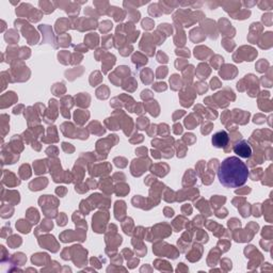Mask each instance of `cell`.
Here are the masks:
<instances>
[{
  "label": "cell",
  "instance_id": "cell-35",
  "mask_svg": "<svg viewBox=\"0 0 273 273\" xmlns=\"http://www.w3.org/2000/svg\"><path fill=\"white\" fill-rule=\"evenodd\" d=\"M164 215L166 218H171L174 215V210L172 209V208L170 207H165L164 208Z\"/></svg>",
  "mask_w": 273,
  "mask_h": 273
},
{
  "label": "cell",
  "instance_id": "cell-28",
  "mask_svg": "<svg viewBox=\"0 0 273 273\" xmlns=\"http://www.w3.org/2000/svg\"><path fill=\"white\" fill-rule=\"evenodd\" d=\"M57 222H58V224L60 226H63L66 224V215L62 212V214H60V217H58V219H57Z\"/></svg>",
  "mask_w": 273,
  "mask_h": 273
},
{
  "label": "cell",
  "instance_id": "cell-5",
  "mask_svg": "<svg viewBox=\"0 0 273 273\" xmlns=\"http://www.w3.org/2000/svg\"><path fill=\"white\" fill-rule=\"evenodd\" d=\"M47 178H38L35 180L31 181L29 188L31 191H38L41 189H44V187L47 186Z\"/></svg>",
  "mask_w": 273,
  "mask_h": 273
},
{
  "label": "cell",
  "instance_id": "cell-26",
  "mask_svg": "<svg viewBox=\"0 0 273 273\" xmlns=\"http://www.w3.org/2000/svg\"><path fill=\"white\" fill-rule=\"evenodd\" d=\"M195 137H194V134H186L184 136V141L187 143V144H193L194 142H195Z\"/></svg>",
  "mask_w": 273,
  "mask_h": 273
},
{
  "label": "cell",
  "instance_id": "cell-11",
  "mask_svg": "<svg viewBox=\"0 0 273 273\" xmlns=\"http://www.w3.org/2000/svg\"><path fill=\"white\" fill-rule=\"evenodd\" d=\"M16 228L19 232L24 233V234H27L30 232V228H31V225L28 224L27 221L25 220H19L18 222H16Z\"/></svg>",
  "mask_w": 273,
  "mask_h": 273
},
{
  "label": "cell",
  "instance_id": "cell-9",
  "mask_svg": "<svg viewBox=\"0 0 273 273\" xmlns=\"http://www.w3.org/2000/svg\"><path fill=\"white\" fill-rule=\"evenodd\" d=\"M210 74V69L207 64H200L197 68V75L200 79H206L208 75Z\"/></svg>",
  "mask_w": 273,
  "mask_h": 273
},
{
  "label": "cell",
  "instance_id": "cell-2",
  "mask_svg": "<svg viewBox=\"0 0 273 273\" xmlns=\"http://www.w3.org/2000/svg\"><path fill=\"white\" fill-rule=\"evenodd\" d=\"M233 149L241 158H251L252 156V149L250 146V143L245 140L236 142L233 146Z\"/></svg>",
  "mask_w": 273,
  "mask_h": 273
},
{
  "label": "cell",
  "instance_id": "cell-12",
  "mask_svg": "<svg viewBox=\"0 0 273 273\" xmlns=\"http://www.w3.org/2000/svg\"><path fill=\"white\" fill-rule=\"evenodd\" d=\"M199 123L200 121H196V119H193V114H190L188 118L185 119V125H186L188 129H193Z\"/></svg>",
  "mask_w": 273,
  "mask_h": 273
},
{
  "label": "cell",
  "instance_id": "cell-30",
  "mask_svg": "<svg viewBox=\"0 0 273 273\" xmlns=\"http://www.w3.org/2000/svg\"><path fill=\"white\" fill-rule=\"evenodd\" d=\"M215 62H211V64H212V66L215 67V69H218L219 68V65H218V63L219 64H222L223 63V58H221L220 56H215Z\"/></svg>",
  "mask_w": 273,
  "mask_h": 273
},
{
  "label": "cell",
  "instance_id": "cell-15",
  "mask_svg": "<svg viewBox=\"0 0 273 273\" xmlns=\"http://www.w3.org/2000/svg\"><path fill=\"white\" fill-rule=\"evenodd\" d=\"M176 149H177V156L178 157H180V158H183V157H185V156H186V153H187V147L185 146V145L183 144V142L181 141H177L176 142Z\"/></svg>",
  "mask_w": 273,
  "mask_h": 273
},
{
  "label": "cell",
  "instance_id": "cell-13",
  "mask_svg": "<svg viewBox=\"0 0 273 273\" xmlns=\"http://www.w3.org/2000/svg\"><path fill=\"white\" fill-rule=\"evenodd\" d=\"M30 166L28 165V164H24V165H22L20 166V169H19V175L22 176V178L23 179H25V178H29L30 177V175H31V172H30Z\"/></svg>",
  "mask_w": 273,
  "mask_h": 273
},
{
  "label": "cell",
  "instance_id": "cell-1",
  "mask_svg": "<svg viewBox=\"0 0 273 273\" xmlns=\"http://www.w3.org/2000/svg\"><path fill=\"white\" fill-rule=\"evenodd\" d=\"M250 175L248 166L238 157H228L218 169V177L225 188H238L245 184Z\"/></svg>",
  "mask_w": 273,
  "mask_h": 273
},
{
  "label": "cell",
  "instance_id": "cell-25",
  "mask_svg": "<svg viewBox=\"0 0 273 273\" xmlns=\"http://www.w3.org/2000/svg\"><path fill=\"white\" fill-rule=\"evenodd\" d=\"M142 27L146 30L153 29V27H154V22H153L152 19H149V18H145L142 22Z\"/></svg>",
  "mask_w": 273,
  "mask_h": 273
},
{
  "label": "cell",
  "instance_id": "cell-29",
  "mask_svg": "<svg viewBox=\"0 0 273 273\" xmlns=\"http://www.w3.org/2000/svg\"><path fill=\"white\" fill-rule=\"evenodd\" d=\"M62 149H63L64 150H65L66 153H68V154H71V153L74 152V147L71 146V144H67V143H62Z\"/></svg>",
  "mask_w": 273,
  "mask_h": 273
},
{
  "label": "cell",
  "instance_id": "cell-37",
  "mask_svg": "<svg viewBox=\"0 0 273 273\" xmlns=\"http://www.w3.org/2000/svg\"><path fill=\"white\" fill-rule=\"evenodd\" d=\"M157 59H158V61H159V62H164V63H165V62H168V57H166L163 53H158Z\"/></svg>",
  "mask_w": 273,
  "mask_h": 273
},
{
  "label": "cell",
  "instance_id": "cell-33",
  "mask_svg": "<svg viewBox=\"0 0 273 273\" xmlns=\"http://www.w3.org/2000/svg\"><path fill=\"white\" fill-rule=\"evenodd\" d=\"M173 130H174V134H180L183 132V126L180 124H175L173 127Z\"/></svg>",
  "mask_w": 273,
  "mask_h": 273
},
{
  "label": "cell",
  "instance_id": "cell-19",
  "mask_svg": "<svg viewBox=\"0 0 273 273\" xmlns=\"http://www.w3.org/2000/svg\"><path fill=\"white\" fill-rule=\"evenodd\" d=\"M8 243H9L10 245L14 249V248H16V246H18L20 243H22V239H20V237H18V236H13L12 238L8 239Z\"/></svg>",
  "mask_w": 273,
  "mask_h": 273
},
{
  "label": "cell",
  "instance_id": "cell-27",
  "mask_svg": "<svg viewBox=\"0 0 273 273\" xmlns=\"http://www.w3.org/2000/svg\"><path fill=\"white\" fill-rule=\"evenodd\" d=\"M168 73V68L165 66L163 67H159L157 71V78H164V76Z\"/></svg>",
  "mask_w": 273,
  "mask_h": 273
},
{
  "label": "cell",
  "instance_id": "cell-8",
  "mask_svg": "<svg viewBox=\"0 0 273 273\" xmlns=\"http://www.w3.org/2000/svg\"><path fill=\"white\" fill-rule=\"evenodd\" d=\"M89 115L90 114H89V112H87V111L78 110L75 112V121H76V123H78L79 125H82L85 121H87V119L89 118Z\"/></svg>",
  "mask_w": 273,
  "mask_h": 273
},
{
  "label": "cell",
  "instance_id": "cell-38",
  "mask_svg": "<svg viewBox=\"0 0 273 273\" xmlns=\"http://www.w3.org/2000/svg\"><path fill=\"white\" fill-rule=\"evenodd\" d=\"M206 128V130H204L202 132L203 134H209L210 132V130H211V128H212V124H207V125H204V126H203V128L202 129H205Z\"/></svg>",
  "mask_w": 273,
  "mask_h": 273
},
{
  "label": "cell",
  "instance_id": "cell-4",
  "mask_svg": "<svg viewBox=\"0 0 273 273\" xmlns=\"http://www.w3.org/2000/svg\"><path fill=\"white\" fill-rule=\"evenodd\" d=\"M146 158H142V159H138V160H134L132 161V164H131V173L132 175H136L137 171L138 172V176H140L141 174L146 170V164H149L150 163V160H147L145 162Z\"/></svg>",
  "mask_w": 273,
  "mask_h": 273
},
{
  "label": "cell",
  "instance_id": "cell-14",
  "mask_svg": "<svg viewBox=\"0 0 273 273\" xmlns=\"http://www.w3.org/2000/svg\"><path fill=\"white\" fill-rule=\"evenodd\" d=\"M115 192H116V194L119 196L126 195V194L129 192V186H127V185H118V186H116Z\"/></svg>",
  "mask_w": 273,
  "mask_h": 273
},
{
  "label": "cell",
  "instance_id": "cell-36",
  "mask_svg": "<svg viewBox=\"0 0 273 273\" xmlns=\"http://www.w3.org/2000/svg\"><path fill=\"white\" fill-rule=\"evenodd\" d=\"M181 210H183V212L185 215H191V212H192V208H191V206L190 205H185V206L181 208Z\"/></svg>",
  "mask_w": 273,
  "mask_h": 273
},
{
  "label": "cell",
  "instance_id": "cell-39",
  "mask_svg": "<svg viewBox=\"0 0 273 273\" xmlns=\"http://www.w3.org/2000/svg\"><path fill=\"white\" fill-rule=\"evenodd\" d=\"M259 7H260L261 10H267V6L271 7L272 6V2H259Z\"/></svg>",
  "mask_w": 273,
  "mask_h": 273
},
{
  "label": "cell",
  "instance_id": "cell-21",
  "mask_svg": "<svg viewBox=\"0 0 273 273\" xmlns=\"http://www.w3.org/2000/svg\"><path fill=\"white\" fill-rule=\"evenodd\" d=\"M40 7L45 13H50L53 11V4L51 2H40Z\"/></svg>",
  "mask_w": 273,
  "mask_h": 273
},
{
  "label": "cell",
  "instance_id": "cell-16",
  "mask_svg": "<svg viewBox=\"0 0 273 273\" xmlns=\"http://www.w3.org/2000/svg\"><path fill=\"white\" fill-rule=\"evenodd\" d=\"M100 189L101 190H104L106 192V193H112V184H111V179L109 181H107L105 179V180H101L100 183Z\"/></svg>",
  "mask_w": 273,
  "mask_h": 273
},
{
  "label": "cell",
  "instance_id": "cell-7",
  "mask_svg": "<svg viewBox=\"0 0 273 273\" xmlns=\"http://www.w3.org/2000/svg\"><path fill=\"white\" fill-rule=\"evenodd\" d=\"M165 166H168L166 164H164V163H158V164H155L154 166H152V172L155 173L156 175L158 176H164L165 174H168L169 172V169H164L163 170V168H165Z\"/></svg>",
  "mask_w": 273,
  "mask_h": 273
},
{
  "label": "cell",
  "instance_id": "cell-18",
  "mask_svg": "<svg viewBox=\"0 0 273 273\" xmlns=\"http://www.w3.org/2000/svg\"><path fill=\"white\" fill-rule=\"evenodd\" d=\"M43 162H44L43 160H38V161H35L34 164H33V165H34V171H35L36 174H41V173L46 172V171H45V165L43 164Z\"/></svg>",
  "mask_w": 273,
  "mask_h": 273
},
{
  "label": "cell",
  "instance_id": "cell-17",
  "mask_svg": "<svg viewBox=\"0 0 273 273\" xmlns=\"http://www.w3.org/2000/svg\"><path fill=\"white\" fill-rule=\"evenodd\" d=\"M170 82H171V85H173L172 87L173 90H178V88H180L181 85V80L179 79L178 75H173L170 79Z\"/></svg>",
  "mask_w": 273,
  "mask_h": 273
},
{
  "label": "cell",
  "instance_id": "cell-31",
  "mask_svg": "<svg viewBox=\"0 0 273 273\" xmlns=\"http://www.w3.org/2000/svg\"><path fill=\"white\" fill-rule=\"evenodd\" d=\"M210 84H211V89L212 90H215L218 89V88L221 87V83L219 80L217 79V78H214V79L211 80V82H210Z\"/></svg>",
  "mask_w": 273,
  "mask_h": 273
},
{
  "label": "cell",
  "instance_id": "cell-3",
  "mask_svg": "<svg viewBox=\"0 0 273 273\" xmlns=\"http://www.w3.org/2000/svg\"><path fill=\"white\" fill-rule=\"evenodd\" d=\"M228 140H230V136L225 130H221L215 132L211 139L212 145L217 149H224V147L227 145Z\"/></svg>",
  "mask_w": 273,
  "mask_h": 273
},
{
  "label": "cell",
  "instance_id": "cell-24",
  "mask_svg": "<svg viewBox=\"0 0 273 273\" xmlns=\"http://www.w3.org/2000/svg\"><path fill=\"white\" fill-rule=\"evenodd\" d=\"M149 124V119L146 118H140L137 121V127L138 129H145Z\"/></svg>",
  "mask_w": 273,
  "mask_h": 273
},
{
  "label": "cell",
  "instance_id": "cell-41",
  "mask_svg": "<svg viewBox=\"0 0 273 273\" xmlns=\"http://www.w3.org/2000/svg\"><path fill=\"white\" fill-rule=\"evenodd\" d=\"M185 114V111H183V110H180V112H179V111H177V112H176L175 114H174L173 115V121H176V119H177V116H179V118H180V116H183Z\"/></svg>",
  "mask_w": 273,
  "mask_h": 273
},
{
  "label": "cell",
  "instance_id": "cell-6",
  "mask_svg": "<svg viewBox=\"0 0 273 273\" xmlns=\"http://www.w3.org/2000/svg\"><path fill=\"white\" fill-rule=\"evenodd\" d=\"M224 68L226 69H222L220 72V76H222L223 79H233L235 78L236 74H237V71H236V67L233 65H225Z\"/></svg>",
  "mask_w": 273,
  "mask_h": 273
},
{
  "label": "cell",
  "instance_id": "cell-23",
  "mask_svg": "<svg viewBox=\"0 0 273 273\" xmlns=\"http://www.w3.org/2000/svg\"><path fill=\"white\" fill-rule=\"evenodd\" d=\"M88 96L89 95H87V93H80L79 95L78 96H76V99H77V104L79 106H81V107H88L87 105H85L84 104V101H85V97H88Z\"/></svg>",
  "mask_w": 273,
  "mask_h": 273
},
{
  "label": "cell",
  "instance_id": "cell-22",
  "mask_svg": "<svg viewBox=\"0 0 273 273\" xmlns=\"http://www.w3.org/2000/svg\"><path fill=\"white\" fill-rule=\"evenodd\" d=\"M226 201V199L224 196H219V195H215V196H212L211 197V203H212V206L215 208H217L218 205H222L223 203Z\"/></svg>",
  "mask_w": 273,
  "mask_h": 273
},
{
  "label": "cell",
  "instance_id": "cell-40",
  "mask_svg": "<svg viewBox=\"0 0 273 273\" xmlns=\"http://www.w3.org/2000/svg\"><path fill=\"white\" fill-rule=\"evenodd\" d=\"M251 191V189L249 188V187H245V189L244 190H236V193L237 194H245V193H249V192Z\"/></svg>",
  "mask_w": 273,
  "mask_h": 273
},
{
  "label": "cell",
  "instance_id": "cell-20",
  "mask_svg": "<svg viewBox=\"0 0 273 273\" xmlns=\"http://www.w3.org/2000/svg\"><path fill=\"white\" fill-rule=\"evenodd\" d=\"M250 14H251V12L248 11V10H243V11L239 12V13H232V16L234 18H236V19H238V18H240V19H244V18H246L248 16H250Z\"/></svg>",
  "mask_w": 273,
  "mask_h": 273
},
{
  "label": "cell",
  "instance_id": "cell-10",
  "mask_svg": "<svg viewBox=\"0 0 273 273\" xmlns=\"http://www.w3.org/2000/svg\"><path fill=\"white\" fill-rule=\"evenodd\" d=\"M132 62H134L138 67H140L141 65H144V64L147 63V59H146V57H144V56H142L141 53H137L134 54V57H132Z\"/></svg>",
  "mask_w": 273,
  "mask_h": 273
},
{
  "label": "cell",
  "instance_id": "cell-34",
  "mask_svg": "<svg viewBox=\"0 0 273 273\" xmlns=\"http://www.w3.org/2000/svg\"><path fill=\"white\" fill-rule=\"evenodd\" d=\"M56 193L58 194V195H60V196L65 195V193H66V188H65V187H58V188L56 189Z\"/></svg>",
  "mask_w": 273,
  "mask_h": 273
},
{
  "label": "cell",
  "instance_id": "cell-32",
  "mask_svg": "<svg viewBox=\"0 0 273 273\" xmlns=\"http://www.w3.org/2000/svg\"><path fill=\"white\" fill-rule=\"evenodd\" d=\"M153 88H154L155 90H157V91H164L166 89V84H165L164 82H162V83H156L155 85H153Z\"/></svg>",
  "mask_w": 273,
  "mask_h": 273
}]
</instances>
